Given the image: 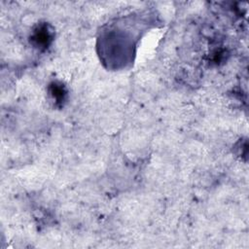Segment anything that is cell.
I'll return each instance as SVG.
<instances>
[{
  "mask_svg": "<svg viewBox=\"0 0 249 249\" xmlns=\"http://www.w3.org/2000/svg\"><path fill=\"white\" fill-rule=\"evenodd\" d=\"M33 41L36 47L46 48L52 41V33L47 26L39 27L33 33Z\"/></svg>",
  "mask_w": 249,
  "mask_h": 249,
  "instance_id": "1",
  "label": "cell"
},
{
  "mask_svg": "<svg viewBox=\"0 0 249 249\" xmlns=\"http://www.w3.org/2000/svg\"><path fill=\"white\" fill-rule=\"evenodd\" d=\"M50 94L57 103L64 102L67 95L66 88L62 84H58V83H53L50 86Z\"/></svg>",
  "mask_w": 249,
  "mask_h": 249,
  "instance_id": "2",
  "label": "cell"
}]
</instances>
